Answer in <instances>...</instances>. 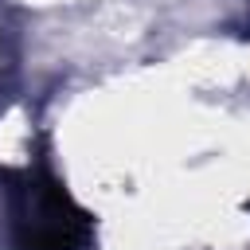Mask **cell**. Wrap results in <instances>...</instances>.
<instances>
[{
	"label": "cell",
	"mask_w": 250,
	"mask_h": 250,
	"mask_svg": "<svg viewBox=\"0 0 250 250\" xmlns=\"http://www.w3.org/2000/svg\"><path fill=\"white\" fill-rule=\"evenodd\" d=\"M90 242V215L47 172H31L16 207V250H82Z\"/></svg>",
	"instance_id": "6da1fadb"
}]
</instances>
